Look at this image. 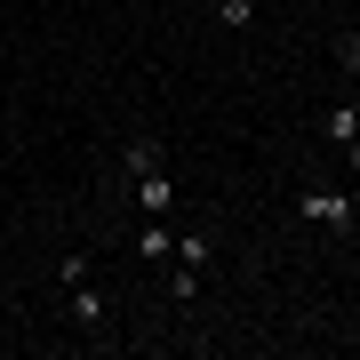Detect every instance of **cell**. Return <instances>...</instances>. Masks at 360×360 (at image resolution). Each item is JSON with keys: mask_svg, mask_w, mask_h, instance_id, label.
Instances as JSON below:
<instances>
[{"mask_svg": "<svg viewBox=\"0 0 360 360\" xmlns=\"http://www.w3.org/2000/svg\"><path fill=\"white\" fill-rule=\"evenodd\" d=\"M345 160H352V176H360V136H352V144H345Z\"/></svg>", "mask_w": 360, "mask_h": 360, "instance_id": "obj_11", "label": "cell"}, {"mask_svg": "<svg viewBox=\"0 0 360 360\" xmlns=\"http://www.w3.org/2000/svg\"><path fill=\"white\" fill-rule=\"evenodd\" d=\"M296 217H304V224H321V232H345V224L360 217V200H352V193H328V184H304Z\"/></svg>", "mask_w": 360, "mask_h": 360, "instance_id": "obj_1", "label": "cell"}, {"mask_svg": "<svg viewBox=\"0 0 360 360\" xmlns=\"http://www.w3.org/2000/svg\"><path fill=\"white\" fill-rule=\"evenodd\" d=\"M120 168H129V176H144V168H160V144H153V136H136L129 153H120Z\"/></svg>", "mask_w": 360, "mask_h": 360, "instance_id": "obj_8", "label": "cell"}, {"mask_svg": "<svg viewBox=\"0 0 360 360\" xmlns=\"http://www.w3.org/2000/svg\"><path fill=\"white\" fill-rule=\"evenodd\" d=\"M321 129H328V144H336V153H345V144L360 136V112H352V104H336V112L321 120Z\"/></svg>", "mask_w": 360, "mask_h": 360, "instance_id": "obj_6", "label": "cell"}, {"mask_svg": "<svg viewBox=\"0 0 360 360\" xmlns=\"http://www.w3.org/2000/svg\"><path fill=\"white\" fill-rule=\"evenodd\" d=\"M136 257H144V264H160V257H176V232H168V224L153 217V224L136 232Z\"/></svg>", "mask_w": 360, "mask_h": 360, "instance_id": "obj_5", "label": "cell"}, {"mask_svg": "<svg viewBox=\"0 0 360 360\" xmlns=\"http://www.w3.org/2000/svg\"><path fill=\"white\" fill-rule=\"evenodd\" d=\"M336 65H345V72L360 80V32H336Z\"/></svg>", "mask_w": 360, "mask_h": 360, "instance_id": "obj_10", "label": "cell"}, {"mask_svg": "<svg viewBox=\"0 0 360 360\" xmlns=\"http://www.w3.org/2000/svg\"><path fill=\"white\" fill-rule=\"evenodd\" d=\"M176 264H193V272H208V264H217V240H208L200 224H193V232H176Z\"/></svg>", "mask_w": 360, "mask_h": 360, "instance_id": "obj_4", "label": "cell"}, {"mask_svg": "<svg viewBox=\"0 0 360 360\" xmlns=\"http://www.w3.org/2000/svg\"><path fill=\"white\" fill-rule=\"evenodd\" d=\"M168 296H176V304H193V296H200V272L176 264V272H168Z\"/></svg>", "mask_w": 360, "mask_h": 360, "instance_id": "obj_9", "label": "cell"}, {"mask_svg": "<svg viewBox=\"0 0 360 360\" xmlns=\"http://www.w3.org/2000/svg\"><path fill=\"white\" fill-rule=\"evenodd\" d=\"M129 193H136L144 217H168V208H176V176H168V168H144V176H129Z\"/></svg>", "mask_w": 360, "mask_h": 360, "instance_id": "obj_2", "label": "cell"}, {"mask_svg": "<svg viewBox=\"0 0 360 360\" xmlns=\"http://www.w3.org/2000/svg\"><path fill=\"white\" fill-rule=\"evenodd\" d=\"M217 25L224 32H248V25H257V0H217Z\"/></svg>", "mask_w": 360, "mask_h": 360, "instance_id": "obj_7", "label": "cell"}, {"mask_svg": "<svg viewBox=\"0 0 360 360\" xmlns=\"http://www.w3.org/2000/svg\"><path fill=\"white\" fill-rule=\"evenodd\" d=\"M72 321H80V328H104V321H112V304H104L89 281H72Z\"/></svg>", "mask_w": 360, "mask_h": 360, "instance_id": "obj_3", "label": "cell"}]
</instances>
